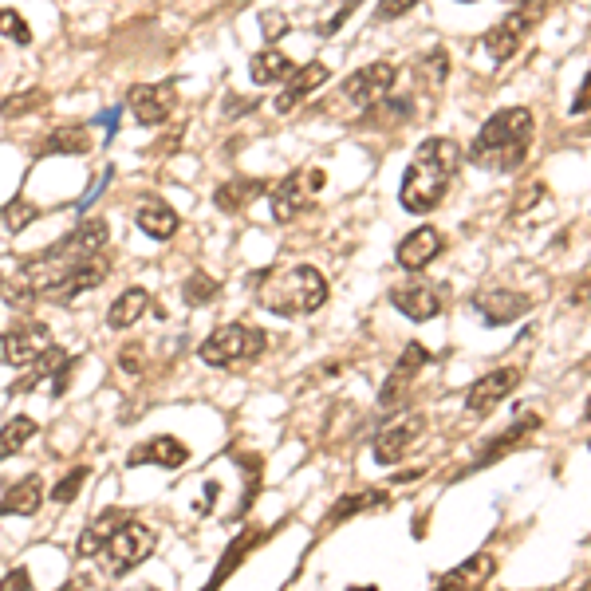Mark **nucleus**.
I'll return each instance as SVG.
<instances>
[{
    "mask_svg": "<svg viewBox=\"0 0 591 591\" xmlns=\"http://www.w3.org/2000/svg\"><path fill=\"white\" fill-rule=\"evenodd\" d=\"M257 300L272 316H312L328 304V280L312 264L268 268L257 284Z\"/></svg>",
    "mask_w": 591,
    "mask_h": 591,
    "instance_id": "4",
    "label": "nucleus"
},
{
    "mask_svg": "<svg viewBox=\"0 0 591 591\" xmlns=\"http://www.w3.org/2000/svg\"><path fill=\"white\" fill-rule=\"evenodd\" d=\"M119 367H123L127 375H142V367H146V359H142V343H131V347L119 351Z\"/></svg>",
    "mask_w": 591,
    "mask_h": 591,
    "instance_id": "41",
    "label": "nucleus"
},
{
    "mask_svg": "<svg viewBox=\"0 0 591 591\" xmlns=\"http://www.w3.org/2000/svg\"><path fill=\"white\" fill-rule=\"evenodd\" d=\"M261 24H264V36H268V40H272L276 32H288V20H280V16H272V12H264Z\"/></svg>",
    "mask_w": 591,
    "mask_h": 591,
    "instance_id": "45",
    "label": "nucleus"
},
{
    "mask_svg": "<svg viewBox=\"0 0 591 591\" xmlns=\"http://www.w3.org/2000/svg\"><path fill=\"white\" fill-rule=\"evenodd\" d=\"M422 0H379V8H375V20L379 24H391V20H398V16H406L410 8H418Z\"/></svg>",
    "mask_w": 591,
    "mask_h": 591,
    "instance_id": "40",
    "label": "nucleus"
},
{
    "mask_svg": "<svg viewBox=\"0 0 591 591\" xmlns=\"http://www.w3.org/2000/svg\"><path fill=\"white\" fill-rule=\"evenodd\" d=\"M473 304H477V312H481V320H485L489 328H505V324L521 320L528 308H532L528 296L509 292V288H489V292H481Z\"/></svg>",
    "mask_w": 591,
    "mask_h": 591,
    "instance_id": "17",
    "label": "nucleus"
},
{
    "mask_svg": "<svg viewBox=\"0 0 591 591\" xmlns=\"http://www.w3.org/2000/svg\"><path fill=\"white\" fill-rule=\"evenodd\" d=\"M44 505V485L40 477H20L4 497H0V517H36Z\"/></svg>",
    "mask_w": 591,
    "mask_h": 591,
    "instance_id": "21",
    "label": "nucleus"
},
{
    "mask_svg": "<svg viewBox=\"0 0 591 591\" xmlns=\"http://www.w3.org/2000/svg\"><path fill=\"white\" fill-rule=\"evenodd\" d=\"M190 461V446L186 442H178V438H170V434H162V438H150V442H142V446H134L127 465H162V469H182Z\"/></svg>",
    "mask_w": 591,
    "mask_h": 591,
    "instance_id": "18",
    "label": "nucleus"
},
{
    "mask_svg": "<svg viewBox=\"0 0 591 591\" xmlns=\"http://www.w3.org/2000/svg\"><path fill=\"white\" fill-rule=\"evenodd\" d=\"M442 249H446V237H442L434 225H422V229H414L410 237L398 241L394 261H398V268H406V272H422L426 264H434V257H438Z\"/></svg>",
    "mask_w": 591,
    "mask_h": 591,
    "instance_id": "15",
    "label": "nucleus"
},
{
    "mask_svg": "<svg viewBox=\"0 0 591 591\" xmlns=\"http://www.w3.org/2000/svg\"><path fill=\"white\" fill-rule=\"evenodd\" d=\"M426 363H430V351H426L422 343H410V347H402V355H398L394 371L387 375V383H383L379 402H383V406H398V402H402V394L410 391V383L418 379V371H422Z\"/></svg>",
    "mask_w": 591,
    "mask_h": 591,
    "instance_id": "16",
    "label": "nucleus"
},
{
    "mask_svg": "<svg viewBox=\"0 0 591 591\" xmlns=\"http://www.w3.org/2000/svg\"><path fill=\"white\" fill-rule=\"evenodd\" d=\"M36 217H40V209H36L32 201H24V197H16V201H8V205L0 209V221H4L8 233H20V229L32 225Z\"/></svg>",
    "mask_w": 591,
    "mask_h": 591,
    "instance_id": "36",
    "label": "nucleus"
},
{
    "mask_svg": "<svg viewBox=\"0 0 591 591\" xmlns=\"http://www.w3.org/2000/svg\"><path fill=\"white\" fill-rule=\"evenodd\" d=\"M422 430H426V418H422V414H414V418H398V422L383 426V430L375 434L371 454H375L379 465H398V461L406 458V450L422 438Z\"/></svg>",
    "mask_w": 591,
    "mask_h": 591,
    "instance_id": "12",
    "label": "nucleus"
},
{
    "mask_svg": "<svg viewBox=\"0 0 591 591\" xmlns=\"http://www.w3.org/2000/svg\"><path fill=\"white\" fill-rule=\"evenodd\" d=\"M221 296V284L209 276V272H190V280L182 284V300H186V308H205V304H213Z\"/></svg>",
    "mask_w": 591,
    "mask_h": 591,
    "instance_id": "34",
    "label": "nucleus"
},
{
    "mask_svg": "<svg viewBox=\"0 0 591 591\" xmlns=\"http://www.w3.org/2000/svg\"><path fill=\"white\" fill-rule=\"evenodd\" d=\"M536 201H548V186L544 182H528L525 190L513 197V217H525Z\"/></svg>",
    "mask_w": 591,
    "mask_h": 591,
    "instance_id": "39",
    "label": "nucleus"
},
{
    "mask_svg": "<svg viewBox=\"0 0 591 591\" xmlns=\"http://www.w3.org/2000/svg\"><path fill=\"white\" fill-rule=\"evenodd\" d=\"M296 71V64L280 52V48H261L253 60H249V75H253V83H261V87H272V83H288V75Z\"/></svg>",
    "mask_w": 591,
    "mask_h": 591,
    "instance_id": "26",
    "label": "nucleus"
},
{
    "mask_svg": "<svg viewBox=\"0 0 591 591\" xmlns=\"http://www.w3.org/2000/svg\"><path fill=\"white\" fill-rule=\"evenodd\" d=\"M383 501H387V493H379V489H363V493H351V497H339V501L331 505L328 525H339V521H347V517H355V513H363V509H375V505H383Z\"/></svg>",
    "mask_w": 591,
    "mask_h": 591,
    "instance_id": "33",
    "label": "nucleus"
},
{
    "mask_svg": "<svg viewBox=\"0 0 591 591\" xmlns=\"http://www.w3.org/2000/svg\"><path fill=\"white\" fill-rule=\"evenodd\" d=\"M134 225L150 237V241H170L174 233H178V213H174V205L170 201H142L138 205V213H134Z\"/></svg>",
    "mask_w": 591,
    "mask_h": 591,
    "instance_id": "20",
    "label": "nucleus"
},
{
    "mask_svg": "<svg viewBox=\"0 0 591 591\" xmlns=\"http://www.w3.org/2000/svg\"><path fill=\"white\" fill-rule=\"evenodd\" d=\"M359 4H363V0H343V4H339V12H335V16L328 20V28H324V32H339V24H343V20H347V16H351Z\"/></svg>",
    "mask_w": 591,
    "mask_h": 591,
    "instance_id": "44",
    "label": "nucleus"
},
{
    "mask_svg": "<svg viewBox=\"0 0 591 591\" xmlns=\"http://www.w3.org/2000/svg\"><path fill=\"white\" fill-rule=\"evenodd\" d=\"M103 245H107V221H103V217L79 221L64 241H56V249H60V253H71V257H95Z\"/></svg>",
    "mask_w": 591,
    "mask_h": 591,
    "instance_id": "22",
    "label": "nucleus"
},
{
    "mask_svg": "<svg viewBox=\"0 0 591 591\" xmlns=\"http://www.w3.org/2000/svg\"><path fill=\"white\" fill-rule=\"evenodd\" d=\"M16 280L36 296V300H75L91 288H99L107 280V261L103 257H71V253H60L56 245L48 253H40L36 261H28Z\"/></svg>",
    "mask_w": 591,
    "mask_h": 591,
    "instance_id": "1",
    "label": "nucleus"
},
{
    "mask_svg": "<svg viewBox=\"0 0 591 591\" xmlns=\"http://www.w3.org/2000/svg\"><path fill=\"white\" fill-rule=\"evenodd\" d=\"M532 134H536V119L528 107H505L497 111L493 119H485V127L473 138V166L489 170V174H501V170H513L521 166L532 146Z\"/></svg>",
    "mask_w": 591,
    "mask_h": 591,
    "instance_id": "3",
    "label": "nucleus"
},
{
    "mask_svg": "<svg viewBox=\"0 0 591 591\" xmlns=\"http://www.w3.org/2000/svg\"><path fill=\"white\" fill-rule=\"evenodd\" d=\"M91 127L83 123H67V127H56L44 142V154H87L91 150Z\"/></svg>",
    "mask_w": 591,
    "mask_h": 591,
    "instance_id": "29",
    "label": "nucleus"
},
{
    "mask_svg": "<svg viewBox=\"0 0 591 591\" xmlns=\"http://www.w3.org/2000/svg\"><path fill=\"white\" fill-rule=\"evenodd\" d=\"M347 591H379L375 584H367V588H347Z\"/></svg>",
    "mask_w": 591,
    "mask_h": 591,
    "instance_id": "47",
    "label": "nucleus"
},
{
    "mask_svg": "<svg viewBox=\"0 0 591 591\" xmlns=\"http://www.w3.org/2000/svg\"><path fill=\"white\" fill-rule=\"evenodd\" d=\"M0 36L4 40H12V44H32V28L24 24V16L16 12V8H0Z\"/></svg>",
    "mask_w": 591,
    "mask_h": 591,
    "instance_id": "38",
    "label": "nucleus"
},
{
    "mask_svg": "<svg viewBox=\"0 0 591 591\" xmlns=\"http://www.w3.org/2000/svg\"><path fill=\"white\" fill-rule=\"evenodd\" d=\"M0 288H4V276H0Z\"/></svg>",
    "mask_w": 591,
    "mask_h": 591,
    "instance_id": "49",
    "label": "nucleus"
},
{
    "mask_svg": "<svg viewBox=\"0 0 591 591\" xmlns=\"http://www.w3.org/2000/svg\"><path fill=\"white\" fill-rule=\"evenodd\" d=\"M44 103H48L44 91H20V95H8V99L0 103V119H24V115H32V111H44Z\"/></svg>",
    "mask_w": 591,
    "mask_h": 591,
    "instance_id": "35",
    "label": "nucleus"
},
{
    "mask_svg": "<svg viewBox=\"0 0 591 591\" xmlns=\"http://www.w3.org/2000/svg\"><path fill=\"white\" fill-rule=\"evenodd\" d=\"M328 75L331 71L324 64L296 67V71L288 75V83H284V91L276 95V103H272V107H276L280 115H292V111H296V103H304L316 87H324V83H328Z\"/></svg>",
    "mask_w": 591,
    "mask_h": 591,
    "instance_id": "19",
    "label": "nucleus"
},
{
    "mask_svg": "<svg viewBox=\"0 0 591 591\" xmlns=\"http://www.w3.org/2000/svg\"><path fill=\"white\" fill-rule=\"evenodd\" d=\"M127 107H131V119L138 127H158L178 107V95H174L170 83H134L131 95H127Z\"/></svg>",
    "mask_w": 591,
    "mask_h": 591,
    "instance_id": "11",
    "label": "nucleus"
},
{
    "mask_svg": "<svg viewBox=\"0 0 591 591\" xmlns=\"http://www.w3.org/2000/svg\"><path fill=\"white\" fill-rule=\"evenodd\" d=\"M146 308H150V292L134 284V288H127V292H119V296H115V304L107 308V328L111 331L134 328V324L146 316Z\"/></svg>",
    "mask_w": 591,
    "mask_h": 591,
    "instance_id": "23",
    "label": "nucleus"
},
{
    "mask_svg": "<svg viewBox=\"0 0 591 591\" xmlns=\"http://www.w3.org/2000/svg\"><path fill=\"white\" fill-rule=\"evenodd\" d=\"M532 430H540V414H521V418H517V422L505 430V434H497V438H493V442L481 450V458L473 461V469H481V465H489V461L505 458L509 450H517V446L525 442Z\"/></svg>",
    "mask_w": 591,
    "mask_h": 591,
    "instance_id": "24",
    "label": "nucleus"
},
{
    "mask_svg": "<svg viewBox=\"0 0 591 591\" xmlns=\"http://www.w3.org/2000/svg\"><path fill=\"white\" fill-rule=\"evenodd\" d=\"M324 182H328V174H324L320 166H304V170H292L288 178H280V182L272 186V194H268L272 217H276L280 225H288V221H296L300 213H308V209L316 205V194L324 190Z\"/></svg>",
    "mask_w": 591,
    "mask_h": 591,
    "instance_id": "7",
    "label": "nucleus"
},
{
    "mask_svg": "<svg viewBox=\"0 0 591 591\" xmlns=\"http://www.w3.org/2000/svg\"><path fill=\"white\" fill-rule=\"evenodd\" d=\"M64 359H67V355L60 351V347H56V343H52V347H48V351H44V355H40V359H36V363H32V367H28V371L16 379V383H12V394H28L32 387H36V383H44V379H48V375H52V371L64 363Z\"/></svg>",
    "mask_w": 591,
    "mask_h": 591,
    "instance_id": "31",
    "label": "nucleus"
},
{
    "mask_svg": "<svg viewBox=\"0 0 591 591\" xmlns=\"http://www.w3.org/2000/svg\"><path fill=\"white\" fill-rule=\"evenodd\" d=\"M268 351V335L253 324H225V328L209 331L197 347V359L205 367H233V363H253Z\"/></svg>",
    "mask_w": 591,
    "mask_h": 591,
    "instance_id": "5",
    "label": "nucleus"
},
{
    "mask_svg": "<svg viewBox=\"0 0 591 591\" xmlns=\"http://www.w3.org/2000/svg\"><path fill=\"white\" fill-rule=\"evenodd\" d=\"M87 477H91V469H87V465H75L67 477H60V481H56V489H52V501H56V505H71V501L79 497V489H83V481H87Z\"/></svg>",
    "mask_w": 591,
    "mask_h": 591,
    "instance_id": "37",
    "label": "nucleus"
},
{
    "mask_svg": "<svg viewBox=\"0 0 591 591\" xmlns=\"http://www.w3.org/2000/svg\"><path fill=\"white\" fill-rule=\"evenodd\" d=\"M536 8L532 4H521L517 12H509L501 24H493L485 36H481V48L489 52V60H497V64H505V60H513L517 52H521V44L528 40V32H532V24H536Z\"/></svg>",
    "mask_w": 591,
    "mask_h": 591,
    "instance_id": "9",
    "label": "nucleus"
},
{
    "mask_svg": "<svg viewBox=\"0 0 591 591\" xmlns=\"http://www.w3.org/2000/svg\"><path fill=\"white\" fill-rule=\"evenodd\" d=\"M154 548H158V532L154 528L142 525V521H123V525L107 536V544L99 552V564H103L107 576L119 580V576L134 572L142 560H150Z\"/></svg>",
    "mask_w": 591,
    "mask_h": 591,
    "instance_id": "6",
    "label": "nucleus"
},
{
    "mask_svg": "<svg viewBox=\"0 0 591 591\" xmlns=\"http://www.w3.org/2000/svg\"><path fill=\"white\" fill-rule=\"evenodd\" d=\"M52 347V331L40 320H28V324H16L0 335V363L8 367H32L44 351Z\"/></svg>",
    "mask_w": 591,
    "mask_h": 591,
    "instance_id": "10",
    "label": "nucleus"
},
{
    "mask_svg": "<svg viewBox=\"0 0 591 591\" xmlns=\"http://www.w3.org/2000/svg\"><path fill=\"white\" fill-rule=\"evenodd\" d=\"M127 517L123 513H115V509H107V513H99L91 525L83 528V536H79V556L83 560H91V556H99L103 552V544H107V536L115 532V528L123 525Z\"/></svg>",
    "mask_w": 591,
    "mask_h": 591,
    "instance_id": "28",
    "label": "nucleus"
},
{
    "mask_svg": "<svg viewBox=\"0 0 591 591\" xmlns=\"http://www.w3.org/2000/svg\"><path fill=\"white\" fill-rule=\"evenodd\" d=\"M264 194V182L261 178H233V182H225V186H217V194H213V205L221 209V213H241L253 197Z\"/></svg>",
    "mask_w": 591,
    "mask_h": 591,
    "instance_id": "27",
    "label": "nucleus"
},
{
    "mask_svg": "<svg viewBox=\"0 0 591 591\" xmlns=\"http://www.w3.org/2000/svg\"><path fill=\"white\" fill-rule=\"evenodd\" d=\"M584 418L591 422V398H588V406H584Z\"/></svg>",
    "mask_w": 591,
    "mask_h": 591,
    "instance_id": "48",
    "label": "nucleus"
},
{
    "mask_svg": "<svg viewBox=\"0 0 591 591\" xmlns=\"http://www.w3.org/2000/svg\"><path fill=\"white\" fill-rule=\"evenodd\" d=\"M517 383H521V367H497V371L481 375L465 394V410L469 414H489L505 394L517 391Z\"/></svg>",
    "mask_w": 591,
    "mask_h": 591,
    "instance_id": "14",
    "label": "nucleus"
},
{
    "mask_svg": "<svg viewBox=\"0 0 591 591\" xmlns=\"http://www.w3.org/2000/svg\"><path fill=\"white\" fill-rule=\"evenodd\" d=\"M107 182H111V170H103V174H99V182H91V190L83 194V201H79V205H91L95 197L103 194V186H107Z\"/></svg>",
    "mask_w": 591,
    "mask_h": 591,
    "instance_id": "46",
    "label": "nucleus"
},
{
    "mask_svg": "<svg viewBox=\"0 0 591 591\" xmlns=\"http://www.w3.org/2000/svg\"><path fill=\"white\" fill-rule=\"evenodd\" d=\"M493 568H497V560H493L489 552H477L473 560H465L461 568H454V572H450L434 591H477L489 576H493Z\"/></svg>",
    "mask_w": 591,
    "mask_h": 591,
    "instance_id": "25",
    "label": "nucleus"
},
{
    "mask_svg": "<svg viewBox=\"0 0 591 591\" xmlns=\"http://www.w3.org/2000/svg\"><path fill=\"white\" fill-rule=\"evenodd\" d=\"M253 544H257V532H245V536H237V540L229 544L225 560H221V564L213 568V580H209V588H205V591H217V588H221V584H225V580H229V576H233V572L241 568V560L249 556V548H253Z\"/></svg>",
    "mask_w": 591,
    "mask_h": 591,
    "instance_id": "32",
    "label": "nucleus"
},
{
    "mask_svg": "<svg viewBox=\"0 0 591 591\" xmlns=\"http://www.w3.org/2000/svg\"><path fill=\"white\" fill-rule=\"evenodd\" d=\"M391 304L414 324H426L442 312V288L426 284V280H410V284H398L391 288Z\"/></svg>",
    "mask_w": 591,
    "mask_h": 591,
    "instance_id": "13",
    "label": "nucleus"
},
{
    "mask_svg": "<svg viewBox=\"0 0 591 591\" xmlns=\"http://www.w3.org/2000/svg\"><path fill=\"white\" fill-rule=\"evenodd\" d=\"M0 591H32V576H28V568H12V572L0 580Z\"/></svg>",
    "mask_w": 591,
    "mask_h": 591,
    "instance_id": "42",
    "label": "nucleus"
},
{
    "mask_svg": "<svg viewBox=\"0 0 591 591\" xmlns=\"http://www.w3.org/2000/svg\"><path fill=\"white\" fill-rule=\"evenodd\" d=\"M36 438V422L28 418V414H16V418H8L4 426H0V461L4 458H16L28 442Z\"/></svg>",
    "mask_w": 591,
    "mask_h": 591,
    "instance_id": "30",
    "label": "nucleus"
},
{
    "mask_svg": "<svg viewBox=\"0 0 591 591\" xmlns=\"http://www.w3.org/2000/svg\"><path fill=\"white\" fill-rule=\"evenodd\" d=\"M394 79H398V71L391 64H367L359 67L355 75H347V83L335 91V107L339 103H347L351 111H371V107H379L387 95L394 91Z\"/></svg>",
    "mask_w": 591,
    "mask_h": 591,
    "instance_id": "8",
    "label": "nucleus"
},
{
    "mask_svg": "<svg viewBox=\"0 0 591 591\" xmlns=\"http://www.w3.org/2000/svg\"><path fill=\"white\" fill-rule=\"evenodd\" d=\"M588 111H591V71L584 75V87L572 99V115H588Z\"/></svg>",
    "mask_w": 591,
    "mask_h": 591,
    "instance_id": "43",
    "label": "nucleus"
},
{
    "mask_svg": "<svg viewBox=\"0 0 591 591\" xmlns=\"http://www.w3.org/2000/svg\"><path fill=\"white\" fill-rule=\"evenodd\" d=\"M458 162L461 150L454 138H426L406 166V178H402V190H398L402 209L406 213H434L454 186Z\"/></svg>",
    "mask_w": 591,
    "mask_h": 591,
    "instance_id": "2",
    "label": "nucleus"
}]
</instances>
